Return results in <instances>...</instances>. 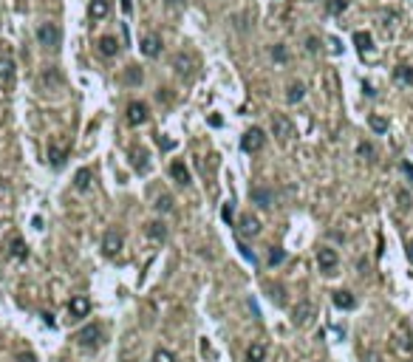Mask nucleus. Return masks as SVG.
<instances>
[{"instance_id":"a19ab883","label":"nucleus","mask_w":413,"mask_h":362,"mask_svg":"<svg viewBox=\"0 0 413 362\" xmlns=\"http://www.w3.org/2000/svg\"><path fill=\"white\" fill-rule=\"evenodd\" d=\"M122 12H133V0H122Z\"/></svg>"},{"instance_id":"4468645a","label":"nucleus","mask_w":413,"mask_h":362,"mask_svg":"<svg viewBox=\"0 0 413 362\" xmlns=\"http://www.w3.org/2000/svg\"><path fill=\"white\" fill-rule=\"evenodd\" d=\"M110 12V0H91L88 3V17L91 20H102Z\"/></svg>"},{"instance_id":"ddd939ff","label":"nucleus","mask_w":413,"mask_h":362,"mask_svg":"<svg viewBox=\"0 0 413 362\" xmlns=\"http://www.w3.org/2000/svg\"><path fill=\"white\" fill-rule=\"evenodd\" d=\"M130 164L145 176V173L150 170V156H147V150L145 148H133V150H130Z\"/></svg>"},{"instance_id":"79ce46f5","label":"nucleus","mask_w":413,"mask_h":362,"mask_svg":"<svg viewBox=\"0 0 413 362\" xmlns=\"http://www.w3.org/2000/svg\"><path fill=\"white\" fill-rule=\"evenodd\" d=\"M362 91H365V96H377V91H374V85H368V82H365V85H362Z\"/></svg>"},{"instance_id":"f704fd0d","label":"nucleus","mask_w":413,"mask_h":362,"mask_svg":"<svg viewBox=\"0 0 413 362\" xmlns=\"http://www.w3.org/2000/svg\"><path fill=\"white\" fill-rule=\"evenodd\" d=\"M269 297H272V303H278V306H283L286 297H283V286H266Z\"/></svg>"},{"instance_id":"423d86ee","label":"nucleus","mask_w":413,"mask_h":362,"mask_svg":"<svg viewBox=\"0 0 413 362\" xmlns=\"http://www.w3.org/2000/svg\"><path fill=\"white\" fill-rule=\"evenodd\" d=\"M14 85V60L9 54H0V88H12Z\"/></svg>"},{"instance_id":"5701e85b","label":"nucleus","mask_w":413,"mask_h":362,"mask_svg":"<svg viewBox=\"0 0 413 362\" xmlns=\"http://www.w3.org/2000/svg\"><path fill=\"white\" fill-rule=\"evenodd\" d=\"M266 359V345L263 343H252L246 348V362H263Z\"/></svg>"},{"instance_id":"c03bdc74","label":"nucleus","mask_w":413,"mask_h":362,"mask_svg":"<svg viewBox=\"0 0 413 362\" xmlns=\"http://www.w3.org/2000/svg\"><path fill=\"white\" fill-rule=\"evenodd\" d=\"M181 3H184V0H167V9H178Z\"/></svg>"},{"instance_id":"bb28decb","label":"nucleus","mask_w":413,"mask_h":362,"mask_svg":"<svg viewBox=\"0 0 413 362\" xmlns=\"http://www.w3.org/2000/svg\"><path fill=\"white\" fill-rule=\"evenodd\" d=\"M354 45H357L359 51H371L374 49V37H371L368 31H357V34H354Z\"/></svg>"},{"instance_id":"f03ea898","label":"nucleus","mask_w":413,"mask_h":362,"mask_svg":"<svg viewBox=\"0 0 413 362\" xmlns=\"http://www.w3.org/2000/svg\"><path fill=\"white\" fill-rule=\"evenodd\" d=\"M37 40H40V45H45V49H60L62 45V29L57 23H43L37 29Z\"/></svg>"},{"instance_id":"6e6552de","label":"nucleus","mask_w":413,"mask_h":362,"mask_svg":"<svg viewBox=\"0 0 413 362\" xmlns=\"http://www.w3.org/2000/svg\"><path fill=\"white\" fill-rule=\"evenodd\" d=\"M337 252L331 249V246H320V249H317V263H320V272H328V275H331V272H334V266H337Z\"/></svg>"},{"instance_id":"7c9ffc66","label":"nucleus","mask_w":413,"mask_h":362,"mask_svg":"<svg viewBox=\"0 0 413 362\" xmlns=\"http://www.w3.org/2000/svg\"><path fill=\"white\" fill-rule=\"evenodd\" d=\"M326 9H328V14H334V17H337V14H342L348 9V0H328Z\"/></svg>"},{"instance_id":"39448f33","label":"nucleus","mask_w":413,"mask_h":362,"mask_svg":"<svg viewBox=\"0 0 413 362\" xmlns=\"http://www.w3.org/2000/svg\"><path fill=\"white\" fill-rule=\"evenodd\" d=\"M314 303H309V300H300L297 306H294V311H292V323L294 325H309L311 323V317H314Z\"/></svg>"},{"instance_id":"49530a36","label":"nucleus","mask_w":413,"mask_h":362,"mask_svg":"<svg viewBox=\"0 0 413 362\" xmlns=\"http://www.w3.org/2000/svg\"><path fill=\"white\" fill-rule=\"evenodd\" d=\"M407 258L413 260V240H410V244H407Z\"/></svg>"},{"instance_id":"58836bf2","label":"nucleus","mask_w":413,"mask_h":362,"mask_svg":"<svg viewBox=\"0 0 413 362\" xmlns=\"http://www.w3.org/2000/svg\"><path fill=\"white\" fill-rule=\"evenodd\" d=\"M399 170H402V173H405V176L413 181V164H410V161H402V164H399Z\"/></svg>"},{"instance_id":"f257e3e1","label":"nucleus","mask_w":413,"mask_h":362,"mask_svg":"<svg viewBox=\"0 0 413 362\" xmlns=\"http://www.w3.org/2000/svg\"><path fill=\"white\" fill-rule=\"evenodd\" d=\"M74 340H77L79 348L91 351V348H99V345H102L105 331H102V325H99V323H88V325H82V328H79Z\"/></svg>"},{"instance_id":"4c0bfd02","label":"nucleus","mask_w":413,"mask_h":362,"mask_svg":"<svg viewBox=\"0 0 413 362\" xmlns=\"http://www.w3.org/2000/svg\"><path fill=\"white\" fill-rule=\"evenodd\" d=\"M272 57H274L278 62H286V57H289V54H286L283 45H274V49H272Z\"/></svg>"},{"instance_id":"a18cd8bd","label":"nucleus","mask_w":413,"mask_h":362,"mask_svg":"<svg viewBox=\"0 0 413 362\" xmlns=\"http://www.w3.org/2000/svg\"><path fill=\"white\" fill-rule=\"evenodd\" d=\"M43 323L45 325H54V314H43Z\"/></svg>"},{"instance_id":"1a4fd4ad","label":"nucleus","mask_w":413,"mask_h":362,"mask_svg":"<svg viewBox=\"0 0 413 362\" xmlns=\"http://www.w3.org/2000/svg\"><path fill=\"white\" fill-rule=\"evenodd\" d=\"M147 116H150V108H147L145 102H130L128 105V125H145Z\"/></svg>"},{"instance_id":"0eeeda50","label":"nucleus","mask_w":413,"mask_h":362,"mask_svg":"<svg viewBox=\"0 0 413 362\" xmlns=\"http://www.w3.org/2000/svg\"><path fill=\"white\" fill-rule=\"evenodd\" d=\"M40 88H43V91H57V88H62V74L54 65L43 68V74H40Z\"/></svg>"},{"instance_id":"72a5a7b5","label":"nucleus","mask_w":413,"mask_h":362,"mask_svg":"<svg viewBox=\"0 0 413 362\" xmlns=\"http://www.w3.org/2000/svg\"><path fill=\"white\" fill-rule=\"evenodd\" d=\"M357 156H362V159H374V156H377V150H374V144H371V141H359V144H357Z\"/></svg>"},{"instance_id":"c85d7f7f","label":"nucleus","mask_w":413,"mask_h":362,"mask_svg":"<svg viewBox=\"0 0 413 362\" xmlns=\"http://www.w3.org/2000/svg\"><path fill=\"white\" fill-rule=\"evenodd\" d=\"M368 125H371L374 133H385V130H388V119L377 116V113H371V116H368Z\"/></svg>"},{"instance_id":"393cba45","label":"nucleus","mask_w":413,"mask_h":362,"mask_svg":"<svg viewBox=\"0 0 413 362\" xmlns=\"http://www.w3.org/2000/svg\"><path fill=\"white\" fill-rule=\"evenodd\" d=\"M303 96H306V85H303V82H292V85H289V91H286L289 105H297Z\"/></svg>"},{"instance_id":"2eb2a0df","label":"nucleus","mask_w":413,"mask_h":362,"mask_svg":"<svg viewBox=\"0 0 413 362\" xmlns=\"http://www.w3.org/2000/svg\"><path fill=\"white\" fill-rule=\"evenodd\" d=\"M249 196H252V201H255L258 207H272V198H274V192L269 190V187H252V190H249Z\"/></svg>"},{"instance_id":"20e7f679","label":"nucleus","mask_w":413,"mask_h":362,"mask_svg":"<svg viewBox=\"0 0 413 362\" xmlns=\"http://www.w3.org/2000/svg\"><path fill=\"white\" fill-rule=\"evenodd\" d=\"M263 144H266V133H263L261 128H252V130H246V133L241 136V150L243 153H258V150H263Z\"/></svg>"},{"instance_id":"c756f323","label":"nucleus","mask_w":413,"mask_h":362,"mask_svg":"<svg viewBox=\"0 0 413 362\" xmlns=\"http://www.w3.org/2000/svg\"><path fill=\"white\" fill-rule=\"evenodd\" d=\"M153 207H156L158 212H170V209H173V196H167V192H162V196L156 198V204H153Z\"/></svg>"},{"instance_id":"4be33fe9","label":"nucleus","mask_w":413,"mask_h":362,"mask_svg":"<svg viewBox=\"0 0 413 362\" xmlns=\"http://www.w3.org/2000/svg\"><path fill=\"white\" fill-rule=\"evenodd\" d=\"M145 232H147V238H150V240H156V244H158V240H164V238H167V227H164L162 221H150V224L145 227Z\"/></svg>"},{"instance_id":"e433bc0d","label":"nucleus","mask_w":413,"mask_h":362,"mask_svg":"<svg viewBox=\"0 0 413 362\" xmlns=\"http://www.w3.org/2000/svg\"><path fill=\"white\" fill-rule=\"evenodd\" d=\"M153 362H176V356H173L167 348H156L153 351Z\"/></svg>"},{"instance_id":"9d476101","label":"nucleus","mask_w":413,"mask_h":362,"mask_svg":"<svg viewBox=\"0 0 413 362\" xmlns=\"http://www.w3.org/2000/svg\"><path fill=\"white\" fill-rule=\"evenodd\" d=\"M119 249H122V232L119 229H108L105 238H102V252L108 255V258H113Z\"/></svg>"},{"instance_id":"6ab92c4d","label":"nucleus","mask_w":413,"mask_h":362,"mask_svg":"<svg viewBox=\"0 0 413 362\" xmlns=\"http://www.w3.org/2000/svg\"><path fill=\"white\" fill-rule=\"evenodd\" d=\"M91 181H94V173H91V167H79V170H77V176H74V187L85 192L88 187H91Z\"/></svg>"},{"instance_id":"9b49d317","label":"nucleus","mask_w":413,"mask_h":362,"mask_svg":"<svg viewBox=\"0 0 413 362\" xmlns=\"http://www.w3.org/2000/svg\"><path fill=\"white\" fill-rule=\"evenodd\" d=\"M68 311H71L74 320L88 317V311H91V300H88V297H82V295L71 297V300H68Z\"/></svg>"},{"instance_id":"f3484780","label":"nucleus","mask_w":413,"mask_h":362,"mask_svg":"<svg viewBox=\"0 0 413 362\" xmlns=\"http://www.w3.org/2000/svg\"><path fill=\"white\" fill-rule=\"evenodd\" d=\"M9 255H12L14 260H26V258H29V246H26V240L14 235V238L9 240Z\"/></svg>"},{"instance_id":"cd10ccee","label":"nucleus","mask_w":413,"mask_h":362,"mask_svg":"<svg viewBox=\"0 0 413 362\" xmlns=\"http://www.w3.org/2000/svg\"><path fill=\"white\" fill-rule=\"evenodd\" d=\"M142 80H145V77H142V71L136 65L125 68V85H142Z\"/></svg>"},{"instance_id":"dca6fc26","label":"nucleus","mask_w":413,"mask_h":362,"mask_svg":"<svg viewBox=\"0 0 413 362\" xmlns=\"http://www.w3.org/2000/svg\"><path fill=\"white\" fill-rule=\"evenodd\" d=\"M139 49H142V54H145V57H158V54H162V40H158L156 34H147V37L142 40Z\"/></svg>"},{"instance_id":"37998d69","label":"nucleus","mask_w":413,"mask_h":362,"mask_svg":"<svg viewBox=\"0 0 413 362\" xmlns=\"http://www.w3.org/2000/svg\"><path fill=\"white\" fill-rule=\"evenodd\" d=\"M306 49H309V51H317V40L309 37V40H306Z\"/></svg>"},{"instance_id":"f8f14e48","label":"nucleus","mask_w":413,"mask_h":362,"mask_svg":"<svg viewBox=\"0 0 413 362\" xmlns=\"http://www.w3.org/2000/svg\"><path fill=\"white\" fill-rule=\"evenodd\" d=\"M331 300H334V306L340 308V311H351V308H357V297H354L351 292H346V288L334 292V295H331Z\"/></svg>"},{"instance_id":"ea45409f","label":"nucleus","mask_w":413,"mask_h":362,"mask_svg":"<svg viewBox=\"0 0 413 362\" xmlns=\"http://www.w3.org/2000/svg\"><path fill=\"white\" fill-rule=\"evenodd\" d=\"M17 362H37V356L31 354V351L29 354H17Z\"/></svg>"},{"instance_id":"412c9836","label":"nucleus","mask_w":413,"mask_h":362,"mask_svg":"<svg viewBox=\"0 0 413 362\" xmlns=\"http://www.w3.org/2000/svg\"><path fill=\"white\" fill-rule=\"evenodd\" d=\"M170 176L176 178L178 184H184V187L190 184V170H187V164H184V161H173V164H170Z\"/></svg>"},{"instance_id":"b1692460","label":"nucleus","mask_w":413,"mask_h":362,"mask_svg":"<svg viewBox=\"0 0 413 362\" xmlns=\"http://www.w3.org/2000/svg\"><path fill=\"white\" fill-rule=\"evenodd\" d=\"M116 51H119V43H116V37H102L99 40V54L102 57H116Z\"/></svg>"},{"instance_id":"c9c22d12","label":"nucleus","mask_w":413,"mask_h":362,"mask_svg":"<svg viewBox=\"0 0 413 362\" xmlns=\"http://www.w3.org/2000/svg\"><path fill=\"white\" fill-rule=\"evenodd\" d=\"M283 260H286V252L283 249H274V246H272V249H269V266H280Z\"/></svg>"},{"instance_id":"a878e982","label":"nucleus","mask_w":413,"mask_h":362,"mask_svg":"<svg viewBox=\"0 0 413 362\" xmlns=\"http://www.w3.org/2000/svg\"><path fill=\"white\" fill-rule=\"evenodd\" d=\"M394 80L402 85H413V68L410 65H396L394 68Z\"/></svg>"},{"instance_id":"a211bd4d","label":"nucleus","mask_w":413,"mask_h":362,"mask_svg":"<svg viewBox=\"0 0 413 362\" xmlns=\"http://www.w3.org/2000/svg\"><path fill=\"white\" fill-rule=\"evenodd\" d=\"M238 224H241V227H238L241 235H258L261 232V221H258L255 215H241V221Z\"/></svg>"},{"instance_id":"7ed1b4c3","label":"nucleus","mask_w":413,"mask_h":362,"mask_svg":"<svg viewBox=\"0 0 413 362\" xmlns=\"http://www.w3.org/2000/svg\"><path fill=\"white\" fill-rule=\"evenodd\" d=\"M272 133L278 136L280 141H289L297 136V128H294V122L289 116H283V113H274L272 116Z\"/></svg>"},{"instance_id":"aec40b11","label":"nucleus","mask_w":413,"mask_h":362,"mask_svg":"<svg viewBox=\"0 0 413 362\" xmlns=\"http://www.w3.org/2000/svg\"><path fill=\"white\" fill-rule=\"evenodd\" d=\"M65 159H68V148H57L54 141L49 144V161H51V167H62L65 164Z\"/></svg>"},{"instance_id":"473e14b6","label":"nucleus","mask_w":413,"mask_h":362,"mask_svg":"<svg viewBox=\"0 0 413 362\" xmlns=\"http://www.w3.org/2000/svg\"><path fill=\"white\" fill-rule=\"evenodd\" d=\"M238 252H241V258H243V260H249L252 266L258 263V255H255V252H252L246 244H243V240H238Z\"/></svg>"},{"instance_id":"2f4dec72","label":"nucleus","mask_w":413,"mask_h":362,"mask_svg":"<svg viewBox=\"0 0 413 362\" xmlns=\"http://www.w3.org/2000/svg\"><path fill=\"white\" fill-rule=\"evenodd\" d=\"M221 218L232 227V218H235V201H232V198H230V201H224V207H221Z\"/></svg>"}]
</instances>
